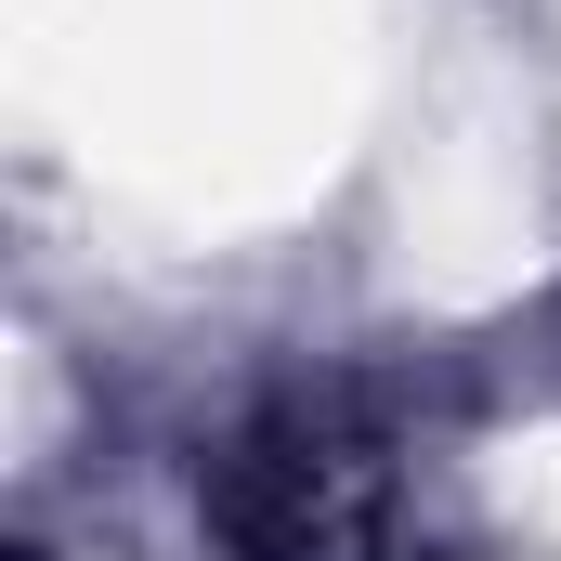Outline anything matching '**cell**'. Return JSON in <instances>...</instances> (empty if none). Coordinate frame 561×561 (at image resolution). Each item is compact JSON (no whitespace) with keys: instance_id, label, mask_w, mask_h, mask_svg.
I'll list each match as a JSON object with an SVG mask.
<instances>
[{"instance_id":"obj_1","label":"cell","mask_w":561,"mask_h":561,"mask_svg":"<svg viewBox=\"0 0 561 561\" xmlns=\"http://www.w3.org/2000/svg\"><path fill=\"white\" fill-rule=\"evenodd\" d=\"M196 510L222 561H353L379 523V431L340 392H287L222 431V457L196 470Z\"/></svg>"}]
</instances>
